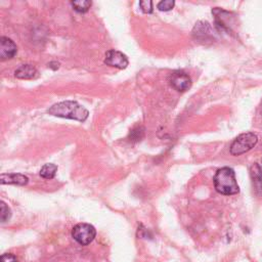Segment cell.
<instances>
[{
    "mask_svg": "<svg viewBox=\"0 0 262 262\" xmlns=\"http://www.w3.org/2000/svg\"><path fill=\"white\" fill-rule=\"evenodd\" d=\"M47 113L49 115L84 122L89 115L88 110L75 100H65L51 106Z\"/></svg>",
    "mask_w": 262,
    "mask_h": 262,
    "instance_id": "cell-1",
    "label": "cell"
},
{
    "mask_svg": "<svg viewBox=\"0 0 262 262\" xmlns=\"http://www.w3.org/2000/svg\"><path fill=\"white\" fill-rule=\"evenodd\" d=\"M215 190L224 196L237 195L240 192L235 171L230 167L218 169L214 176Z\"/></svg>",
    "mask_w": 262,
    "mask_h": 262,
    "instance_id": "cell-2",
    "label": "cell"
},
{
    "mask_svg": "<svg viewBox=\"0 0 262 262\" xmlns=\"http://www.w3.org/2000/svg\"><path fill=\"white\" fill-rule=\"evenodd\" d=\"M258 142V137L252 132L240 134L231 145V154L233 156H240L252 149Z\"/></svg>",
    "mask_w": 262,
    "mask_h": 262,
    "instance_id": "cell-3",
    "label": "cell"
},
{
    "mask_svg": "<svg viewBox=\"0 0 262 262\" xmlns=\"http://www.w3.org/2000/svg\"><path fill=\"white\" fill-rule=\"evenodd\" d=\"M96 231L88 223H78L72 230V237L82 246L89 245L95 238Z\"/></svg>",
    "mask_w": 262,
    "mask_h": 262,
    "instance_id": "cell-4",
    "label": "cell"
},
{
    "mask_svg": "<svg viewBox=\"0 0 262 262\" xmlns=\"http://www.w3.org/2000/svg\"><path fill=\"white\" fill-rule=\"evenodd\" d=\"M169 82L174 89L179 92L188 90L192 86V79L188 74L182 71H174L170 74Z\"/></svg>",
    "mask_w": 262,
    "mask_h": 262,
    "instance_id": "cell-5",
    "label": "cell"
},
{
    "mask_svg": "<svg viewBox=\"0 0 262 262\" xmlns=\"http://www.w3.org/2000/svg\"><path fill=\"white\" fill-rule=\"evenodd\" d=\"M104 64L110 67H114L118 69H125L128 66V59L127 57L118 50L110 49L106 54Z\"/></svg>",
    "mask_w": 262,
    "mask_h": 262,
    "instance_id": "cell-6",
    "label": "cell"
},
{
    "mask_svg": "<svg viewBox=\"0 0 262 262\" xmlns=\"http://www.w3.org/2000/svg\"><path fill=\"white\" fill-rule=\"evenodd\" d=\"M17 51L18 48L16 43L9 37L4 36L0 38V59L2 61L13 59L17 55Z\"/></svg>",
    "mask_w": 262,
    "mask_h": 262,
    "instance_id": "cell-7",
    "label": "cell"
},
{
    "mask_svg": "<svg viewBox=\"0 0 262 262\" xmlns=\"http://www.w3.org/2000/svg\"><path fill=\"white\" fill-rule=\"evenodd\" d=\"M193 35L196 39L200 41H208L213 38L211 27L207 22H199L196 24L193 30Z\"/></svg>",
    "mask_w": 262,
    "mask_h": 262,
    "instance_id": "cell-8",
    "label": "cell"
},
{
    "mask_svg": "<svg viewBox=\"0 0 262 262\" xmlns=\"http://www.w3.org/2000/svg\"><path fill=\"white\" fill-rule=\"evenodd\" d=\"M212 14L215 17V22L219 28H221L222 30H226L228 32L232 30V26H231L232 18L230 17L231 16L230 13L216 8L212 11Z\"/></svg>",
    "mask_w": 262,
    "mask_h": 262,
    "instance_id": "cell-9",
    "label": "cell"
},
{
    "mask_svg": "<svg viewBox=\"0 0 262 262\" xmlns=\"http://www.w3.org/2000/svg\"><path fill=\"white\" fill-rule=\"evenodd\" d=\"M2 184H16L26 185L29 182V178L21 173H3L0 176Z\"/></svg>",
    "mask_w": 262,
    "mask_h": 262,
    "instance_id": "cell-10",
    "label": "cell"
},
{
    "mask_svg": "<svg viewBox=\"0 0 262 262\" xmlns=\"http://www.w3.org/2000/svg\"><path fill=\"white\" fill-rule=\"evenodd\" d=\"M15 76L19 79H34L38 76V71L32 65L26 64L20 66L15 71Z\"/></svg>",
    "mask_w": 262,
    "mask_h": 262,
    "instance_id": "cell-11",
    "label": "cell"
},
{
    "mask_svg": "<svg viewBox=\"0 0 262 262\" xmlns=\"http://www.w3.org/2000/svg\"><path fill=\"white\" fill-rule=\"evenodd\" d=\"M250 174L254 183V188L257 194L262 192V167L255 163L250 169Z\"/></svg>",
    "mask_w": 262,
    "mask_h": 262,
    "instance_id": "cell-12",
    "label": "cell"
},
{
    "mask_svg": "<svg viewBox=\"0 0 262 262\" xmlns=\"http://www.w3.org/2000/svg\"><path fill=\"white\" fill-rule=\"evenodd\" d=\"M58 171V166L55 164H45L40 170V176L44 179H53Z\"/></svg>",
    "mask_w": 262,
    "mask_h": 262,
    "instance_id": "cell-13",
    "label": "cell"
},
{
    "mask_svg": "<svg viewBox=\"0 0 262 262\" xmlns=\"http://www.w3.org/2000/svg\"><path fill=\"white\" fill-rule=\"evenodd\" d=\"M71 5L76 12L86 13L91 7V2H87V0H75V2L71 3Z\"/></svg>",
    "mask_w": 262,
    "mask_h": 262,
    "instance_id": "cell-14",
    "label": "cell"
},
{
    "mask_svg": "<svg viewBox=\"0 0 262 262\" xmlns=\"http://www.w3.org/2000/svg\"><path fill=\"white\" fill-rule=\"evenodd\" d=\"M11 217H12V211L10 207L5 202L0 203V220H2L3 223H5L9 221Z\"/></svg>",
    "mask_w": 262,
    "mask_h": 262,
    "instance_id": "cell-15",
    "label": "cell"
},
{
    "mask_svg": "<svg viewBox=\"0 0 262 262\" xmlns=\"http://www.w3.org/2000/svg\"><path fill=\"white\" fill-rule=\"evenodd\" d=\"M175 6V3L173 2V0H164V2H161L158 4L157 8L159 11H162V12H168V11H171Z\"/></svg>",
    "mask_w": 262,
    "mask_h": 262,
    "instance_id": "cell-16",
    "label": "cell"
},
{
    "mask_svg": "<svg viewBox=\"0 0 262 262\" xmlns=\"http://www.w3.org/2000/svg\"><path fill=\"white\" fill-rule=\"evenodd\" d=\"M139 7L141 11L145 14L153 13V3L151 0H142V2H139Z\"/></svg>",
    "mask_w": 262,
    "mask_h": 262,
    "instance_id": "cell-17",
    "label": "cell"
},
{
    "mask_svg": "<svg viewBox=\"0 0 262 262\" xmlns=\"http://www.w3.org/2000/svg\"><path fill=\"white\" fill-rule=\"evenodd\" d=\"M0 262H18V259L14 254L6 253L2 256V260H0Z\"/></svg>",
    "mask_w": 262,
    "mask_h": 262,
    "instance_id": "cell-18",
    "label": "cell"
},
{
    "mask_svg": "<svg viewBox=\"0 0 262 262\" xmlns=\"http://www.w3.org/2000/svg\"><path fill=\"white\" fill-rule=\"evenodd\" d=\"M261 114H262V101H261Z\"/></svg>",
    "mask_w": 262,
    "mask_h": 262,
    "instance_id": "cell-19",
    "label": "cell"
}]
</instances>
